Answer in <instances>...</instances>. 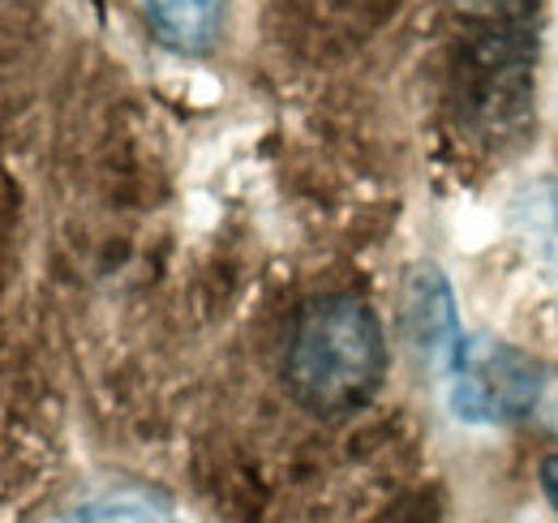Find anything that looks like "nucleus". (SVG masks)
Instances as JSON below:
<instances>
[{
  "mask_svg": "<svg viewBox=\"0 0 558 523\" xmlns=\"http://www.w3.org/2000/svg\"><path fill=\"white\" fill-rule=\"evenodd\" d=\"M387 369V343L374 309L356 296L310 301L288 335L283 382L314 416H344L369 403Z\"/></svg>",
  "mask_w": 558,
  "mask_h": 523,
  "instance_id": "nucleus-1",
  "label": "nucleus"
},
{
  "mask_svg": "<svg viewBox=\"0 0 558 523\" xmlns=\"http://www.w3.org/2000/svg\"><path fill=\"white\" fill-rule=\"evenodd\" d=\"M404 323H409V339L421 356L442 369V374H456L464 365V335H460V318H456V301H451V288L442 279L438 266H417L413 279H409V292H404Z\"/></svg>",
  "mask_w": 558,
  "mask_h": 523,
  "instance_id": "nucleus-2",
  "label": "nucleus"
},
{
  "mask_svg": "<svg viewBox=\"0 0 558 523\" xmlns=\"http://www.w3.org/2000/svg\"><path fill=\"white\" fill-rule=\"evenodd\" d=\"M155 35L177 52H207L219 26V0H146Z\"/></svg>",
  "mask_w": 558,
  "mask_h": 523,
  "instance_id": "nucleus-3",
  "label": "nucleus"
},
{
  "mask_svg": "<svg viewBox=\"0 0 558 523\" xmlns=\"http://www.w3.org/2000/svg\"><path fill=\"white\" fill-rule=\"evenodd\" d=\"M515 228L558 279V181H533L515 197Z\"/></svg>",
  "mask_w": 558,
  "mask_h": 523,
  "instance_id": "nucleus-4",
  "label": "nucleus"
},
{
  "mask_svg": "<svg viewBox=\"0 0 558 523\" xmlns=\"http://www.w3.org/2000/svg\"><path fill=\"white\" fill-rule=\"evenodd\" d=\"M77 523H172V515H163L155 502H146L138 494H112V498L86 502L77 511Z\"/></svg>",
  "mask_w": 558,
  "mask_h": 523,
  "instance_id": "nucleus-5",
  "label": "nucleus"
},
{
  "mask_svg": "<svg viewBox=\"0 0 558 523\" xmlns=\"http://www.w3.org/2000/svg\"><path fill=\"white\" fill-rule=\"evenodd\" d=\"M542 489H546L550 507L558 511V455H550L546 463H542Z\"/></svg>",
  "mask_w": 558,
  "mask_h": 523,
  "instance_id": "nucleus-6",
  "label": "nucleus"
}]
</instances>
